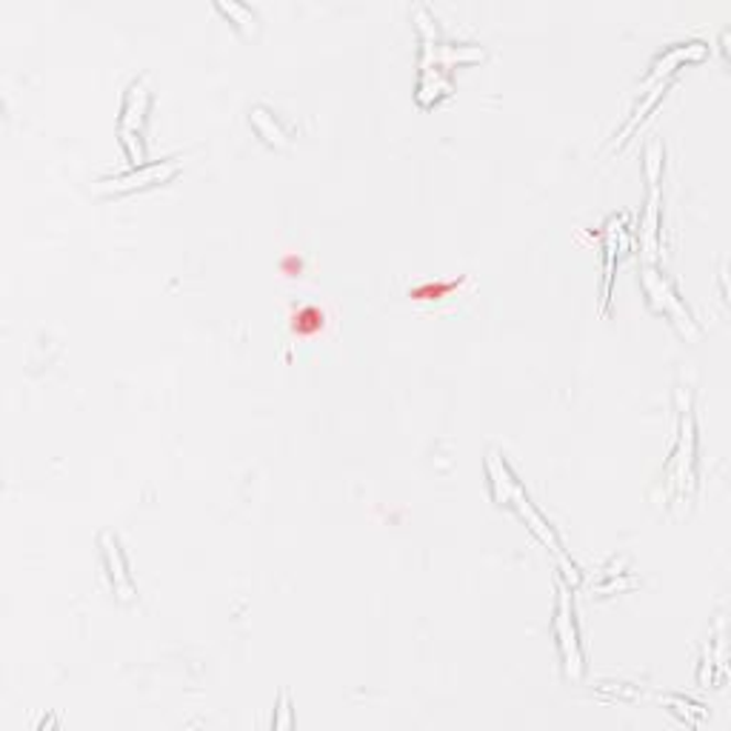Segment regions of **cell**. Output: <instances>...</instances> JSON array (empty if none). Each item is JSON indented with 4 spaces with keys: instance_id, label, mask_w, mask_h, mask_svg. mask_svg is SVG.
<instances>
[{
    "instance_id": "obj_6",
    "label": "cell",
    "mask_w": 731,
    "mask_h": 731,
    "mask_svg": "<svg viewBox=\"0 0 731 731\" xmlns=\"http://www.w3.org/2000/svg\"><path fill=\"white\" fill-rule=\"evenodd\" d=\"M661 170H663V149L661 143H652L646 149V177L652 183V192H648V209L646 220H643V252H646L648 261L657 258V204H661Z\"/></svg>"
},
{
    "instance_id": "obj_2",
    "label": "cell",
    "mask_w": 731,
    "mask_h": 731,
    "mask_svg": "<svg viewBox=\"0 0 731 731\" xmlns=\"http://www.w3.org/2000/svg\"><path fill=\"white\" fill-rule=\"evenodd\" d=\"M149 112V91L143 80H134L127 91V100H123V109H120L118 118V134H120V146L127 152L129 163L134 170L138 166H146V152H143V123H146Z\"/></svg>"
},
{
    "instance_id": "obj_7",
    "label": "cell",
    "mask_w": 731,
    "mask_h": 731,
    "mask_svg": "<svg viewBox=\"0 0 731 731\" xmlns=\"http://www.w3.org/2000/svg\"><path fill=\"white\" fill-rule=\"evenodd\" d=\"M181 172V163L166 161V163H146V166H138L129 175L112 177V181H103V189L112 192V195H127L134 189H146V186H155V183H166Z\"/></svg>"
},
{
    "instance_id": "obj_3",
    "label": "cell",
    "mask_w": 731,
    "mask_h": 731,
    "mask_svg": "<svg viewBox=\"0 0 731 731\" xmlns=\"http://www.w3.org/2000/svg\"><path fill=\"white\" fill-rule=\"evenodd\" d=\"M555 640L560 648V661L566 668V677L580 680L583 677V646H580V634L575 623V605L566 586L557 583V605H555Z\"/></svg>"
},
{
    "instance_id": "obj_10",
    "label": "cell",
    "mask_w": 731,
    "mask_h": 731,
    "mask_svg": "<svg viewBox=\"0 0 731 731\" xmlns=\"http://www.w3.org/2000/svg\"><path fill=\"white\" fill-rule=\"evenodd\" d=\"M252 123H254V129H258V134H261L269 146H286V143H288L286 132L277 127V120H274L272 114L263 109V106H254V109H252Z\"/></svg>"
},
{
    "instance_id": "obj_8",
    "label": "cell",
    "mask_w": 731,
    "mask_h": 731,
    "mask_svg": "<svg viewBox=\"0 0 731 731\" xmlns=\"http://www.w3.org/2000/svg\"><path fill=\"white\" fill-rule=\"evenodd\" d=\"M100 548H103V566H106V571H109V577H112L114 594H118L120 600H132L134 583H132V575H129L127 557H123V552H120L118 537L109 535V532L100 535Z\"/></svg>"
},
{
    "instance_id": "obj_4",
    "label": "cell",
    "mask_w": 731,
    "mask_h": 731,
    "mask_svg": "<svg viewBox=\"0 0 731 731\" xmlns=\"http://www.w3.org/2000/svg\"><path fill=\"white\" fill-rule=\"evenodd\" d=\"M697 432H695V415L689 408V397H686V408L680 412V444H677L675 455L666 463V480L672 489L680 494L695 489V466H697Z\"/></svg>"
},
{
    "instance_id": "obj_5",
    "label": "cell",
    "mask_w": 731,
    "mask_h": 731,
    "mask_svg": "<svg viewBox=\"0 0 731 731\" xmlns=\"http://www.w3.org/2000/svg\"><path fill=\"white\" fill-rule=\"evenodd\" d=\"M643 292H646L648 303H652L654 309L663 312V315L683 331V335H689V338H697V326L695 317L689 315V309L683 306V301L677 297L675 286L663 277L657 269L646 266L643 269Z\"/></svg>"
},
{
    "instance_id": "obj_1",
    "label": "cell",
    "mask_w": 731,
    "mask_h": 731,
    "mask_svg": "<svg viewBox=\"0 0 731 731\" xmlns=\"http://www.w3.org/2000/svg\"><path fill=\"white\" fill-rule=\"evenodd\" d=\"M485 478H489V489H492V498L498 500V506H506V509H512V512L521 514V521L532 528V535H535L543 546H548L552 552H555V557L560 560V566H563V575L569 577L571 583H575L577 569H575V563L566 557V552H563L560 537L555 535V528L548 526L546 517L537 512L535 503H532V498H528L526 489L521 485V480L514 478V471L509 469V463L498 455V451H489V457H485Z\"/></svg>"
},
{
    "instance_id": "obj_11",
    "label": "cell",
    "mask_w": 731,
    "mask_h": 731,
    "mask_svg": "<svg viewBox=\"0 0 731 731\" xmlns=\"http://www.w3.org/2000/svg\"><path fill=\"white\" fill-rule=\"evenodd\" d=\"M218 9L226 14H232L234 21H238V26L254 29V12L249 7H243V3H229V7H226V3H218Z\"/></svg>"
},
{
    "instance_id": "obj_9",
    "label": "cell",
    "mask_w": 731,
    "mask_h": 731,
    "mask_svg": "<svg viewBox=\"0 0 731 731\" xmlns=\"http://www.w3.org/2000/svg\"><path fill=\"white\" fill-rule=\"evenodd\" d=\"M623 234V220L612 218L609 226H605V283H603V309L609 297H612V277H614V254L620 252L618 238Z\"/></svg>"
}]
</instances>
